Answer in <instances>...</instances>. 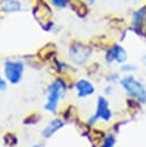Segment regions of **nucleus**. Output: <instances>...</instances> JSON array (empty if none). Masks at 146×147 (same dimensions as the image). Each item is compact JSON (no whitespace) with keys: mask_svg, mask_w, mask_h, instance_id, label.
<instances>
[{"mask_svg":"<svg viewBox=\"0 0 146 147\" xmlns=\"http://www.w3.org/2000/svg\"><path fill=\"white\" fill-rule=\"evenodd\" d=\"M66 92V83L62 79H55L47 87V101L45 105V109L49 113H55L60 99L63 96Z\"/></svg>","mask_w":146,"mask_h":147,"instance_id":"nucleus-2","label":"nucleus"},{"mask_svg":"<svg viewBox=\"0 0 146 147\" xmlns=\"http://www.w3.org/2000/svg\"><path fill=\"white\" fill-rule=\"evenodd\" d=\"M137 70V65L133 64V63H122L121 64V71L122 72H125V74H131L133 71Z\"/></svg>","mask_w":146,"mask_h":147,"instance_id":"nucleus-12","label":"nucleus"},{"mask_svg":"<svg viewBox=\"0 0 146 147\" xmlns=\"http://www.w3.org/2000/svg\"><path fill=\"white\" fill-rule=\"evenodd\" d=\"M141 63H143V64L146 67V54H145V55L141 57Z\"/></svg>","mask_w":146,"mask_h":147,"instance_id":"nucleus-16","label":"nucleus"},{"mask_svg":"<svg viewBox=\"0 0 146 147\" xmlns=\"http://www.w3.org/2000/svg\"><path fill=\"white\" fill-rule=\"evenodd\" d=\"M32 147H40V145H33Z\"/></svg>","mask_w":146,"mask_h":147,"instance_id":"nucleus-17","label":"nucleus"},{"mask_svg":"<svg viewBox=\"0 0 146 147\" xmlns=\"http://www.w3.org/2000/svg\"><path fill=\"white\" fill-rule=\"evenodd\" d=\"M120 80V77H118V75L117 74H112V76H109L108 77V80H110V82H114V80Z\"/></svg>","mask_w":146,"mask_h":147,"instance_id":"nucleus-15","label":"nucleus"},{"mask_svg":"<svg viewBox=\"0 0 146 147\" xmlns=\"http://www.w3.org/2000/svg\"><path fill=\"white\" fill-rule=\"evenodd\" d=\"M63 125H64V123H63L61 119H59V118L52 119V121L48 123V125L44 129L43 136H44L45 138H49V137H52L55 132H57Z\"/></svg>","mask_w":146,"mask_h":147,"instance_id":"nucleus-9","label":"nucleus"},{"mask_svg":"<svg viewBox=\"0 0 146 147\" xmlns=\"http://www.w3.org/2000/svg\"><path fill=\"white\" fill-rule=\"evenodd\" d=\"M75 88L77 91V95L79 98H86V96H90L94 93L95 91V87L94 85L87 80V79H79L76 82L75 84Z\"/></svg>","mask_w":146,"mask_h":147,"instance_id":"nucleus-7","label":"nucleus"},{"mask_svg":"<svg viewBox=\"0 0 146 147\" xmlns=\"http://www.w3.org/2000/svg\"><path fill=\"white\" fill-rule=\"evenodd\" d=\"M7 87V80L0 76V91H3Z\"/></svg>","mask_w":146,"mask_h":147,"instance_id":"nucleus-14","label":"nucleus"},{"mask_svg":"<svg viewBox=\"0 0 146 147\" xmlns=\"http://www.w3.org/2000/svg\"><path fill=\"white\" fill-rule=\"evenodd\" d=\"M106 62L107 63H117V64H122L126 61L128 59V53L125 51V48L120 45V44H115L112 47L108 48L107 53H106Z\"/></svg>","mask_w":146,"mask_h":147,"instance_id":"nucleus-6","label":"nucleus"},{"mask_svg":"<svg viewBox=\"0 0 146 147\" xmlns=\"http://www.w3.org/2000/svg\"><path fill=\"white\" fill-rule=\"evenodd\" d=\"M112 117V110L109 109V105L108 101L105 96H99L98 98V103H97V109L95 113L93 114V116H91L89 118V125L94 124L98 119H102L105 122L109 121Z\"/></svg>","mask_w":146,"mask_h":147,"instance_id":"nucleus-5","label":"nucleus"},{"mask_svg":"<svg viewBox=\"0 0 146 147\" xmlns=\"http://www.w3.org/2000/svg\"><path fill=\"white\" fill-rule=\"evenodd\" d=\"M49 5H52L56 9H64L69 6L70 0H47Z\"/></svg>","mask_w":146,"mask_h":147,"instance_id":"nucleus-11","label":"nucleus"},{"mask_svg":"<svg viewBox=\"0 0 146 147\" xmlns=\"http://www.w3.org/2000/svg\"><path fill=\"white\" fill-rule=\"evenodd\" d=\"M23 8L20 0H0V10L6 14L18 13Z\"/></svg>","mask_w":146,"mask_h":147,"instance_id":"nucleus-8","label":"nucleus"},{"mask_svg":"<svg viewBox=\"0 0 146 147\" xmlns=\"http://www.w3.org/2000/svg\"><path fill=\"white\" fill-rule=\"evenodd\" d=\"M120 84L123 87V90L135 100L139 101L140 103L146 102V87L133 75L128 74L126 76L122 77L120 79Z\"/></svg>","mask_w":146,"mask_h":147,"instance_id":"nucleus-1","label":"nucleus"},{"mask_svg":"<svg viewBox=\"0 0 146 147\" xmlns=\"http://www.w3.org/2000/svg\"><path fill=\"white\" fill-rule=\"evenodd\" d=\"M114 144H115V139H114V137H113V136H108V137L106 138V140L103 141V144H102L101 147H113Z\"/></svg>","mask_w":146,"mask_h":147,"instance_id":"nucleus-13","label":"nucleus"},{"mask_svg":"<svg viewBox=\"0 0 146 147\" xmlns=\"http://www.w3.org/2000/svg\"><path fill=\"white\" fill-rule=\"evenodd\" d=\"M92 56V48L82 42H74L69 47V57L77 65L85 64Z\"/></svg>","mask_w":146,"mask_h":147,"instance_id":"nucleus-4","label":"nucleus"},{"mask_svg":"<svg viewBox=\"0 0 146 147\" xmlns=\"http://www.w3.org/2000/svg\"><path fill=\"white\" fill-rule=\"evenodd\" d=\"M131 22L136 28L141 26L144 23H146V6L135 10L131 17Z\"/></svg>","mask_w":146,"mask_h":147,"instance_id":"nucleus-10","label":"nucleus"},{"mask_svg":"<svg viewBox=\"0 0 146 147\" xmlns=\"http://www.w3.org/2000/svg\"><path fill=\"white\" fill-rule=\"evenodd\" d=\"M24 63L21 60H7L3 63V74L8 83L18 84L23 77Z\"/></svg>","mask_w":146,"mask_h":147,"instance_id":"nucleus-3","label":"nucleus"}]
</instances>
